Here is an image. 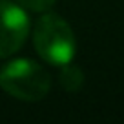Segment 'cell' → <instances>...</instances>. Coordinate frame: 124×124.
I'll return each instance as SVG.
<instances>
[{
  "mask_svg": "<svg viewBox=\"0 0 124 124\" xmlns=\"http://www.w3.org/2000/svg\"><path fill=\"white\" fill-rule=\"evenodd\" d=\"M29 33V18L18 4L0 0V58L16 53Z\"/></svg>",
  "mask_w": 124,
  "mask_h": 124,
  "instance_id": "3957f363",
  "label": "cell"
},
{
  "mask_svg": "<svg viewBox=\"0 0 124 124\" xmlns=\"http://www.w3.org/2000/svg\"><path fill=\"white\" fill-rule=\"evenodd\" d=\"M20 8H26L29 11H35V13H44L47 9L53 8V4L57 0H15Z\"/></svg>",
  "mask_w": 124,
  "mask_h": 124,
  "instance_id": "5b68a950",
  "label": "cell"
},
{
  "mask_svg": "<svg viewBox=\"0 0 124 124\" xmlns=\"http://www.w3.org/2000/svg\"><path fill=\"white\" fill-rule=\"evenodd\" d=\"M35 49L51 66H66L73 60L77 51L73 29L62 16L47 13L37 22L33 31Z\"/></svg>",
  "mask_w": 124,
  "mask_h": 124,
  "instance_id": "6da1fadb",
  "label": "cell"
},
{
  "mask_svg": "<svg viewBox=\"0 0 124 124\" xmlns=\"http://www.w3.org/2000/svg\"><path fill=\"white\" fill-rule=\"evenodd\" d=\"M58 80H60V86L66 91H78L82 88V84H84V73H82V70L78 66L70 62L66 66H62Z\"/></svg>",
  "mask_w": 124,
  "mask_h": 124,
  "instance_id": "277c9868",
  "label": "cell"
},
{
  "mask_svg": "<svg viewBox=\"0 0 124 124\" xmlns=\"http://www.w3.org/2000/svg\"><path fill=\"white\" fill-rule=\"evenodd\" d=\"M0 86L11 97L26 102L42 101L51 88V77L39 62L16 58L2 66Z\"/></svg>",
  "mask_w": 124,
  "mask_h": 124,
  "instance_id": "7a4b0ae2",
  "label": "cell"
}]
</instances>
